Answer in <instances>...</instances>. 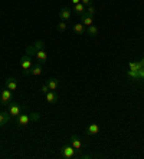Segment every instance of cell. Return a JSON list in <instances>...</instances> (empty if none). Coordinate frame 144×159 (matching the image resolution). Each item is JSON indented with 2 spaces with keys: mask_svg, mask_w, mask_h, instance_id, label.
Wrapping results in <instances>:
<instances>
[{
  "mask_svg": "<svg viewBox=\"0 0 144 159\" xmlns=\"http://www.w3.org/2000/svg\"><path fill=\"white\" fill-rule=\"evenodd\" d=\"M20 66H22L23 72L22 75L23 76H26V75H31V67H32V60H31V56L29 55H25L20 59Z\"/></svg>",
  "mask_w": 144,
  "mask_h": 159,
  "instance_id": "obj_4",
  "label": "cell"
},
{
  "mask_svg": "<svg viewBox=\"0 0 144 159\" xmlns=\"http://www.w3.org/2000/svg\"><path fill=\"white\" fill-rule=\"evenodd\" d=\"M74 11H75L76 15H82V13H85L87 11V9H85V4H82V3H78V4H75V7H74Z\"/></svg>",
  "mask_w": 144,
  "mask_h": 159,
  "instance_id": "obj_18",
  "label": "cell"
},
{
  "mask_svg": "<svg viewBox=\"0 0 144 159\" xmlns=\"http://www.w3.org/2000/svg\"><path fill=\"white\" fill-rule=\"evenodd\" d=\"M42 48H43V42H42V40H38L35 44H32V46H29V48H27L26 53H27L29 56H35V53L38 52V50H41Z\"/></svg>",
  "mask_w": 144,
  "mask_h": 159,
  "instance_id": "obj_7",
  "label": "cell"
},
{
  "mask_svg": "<svg viewBox=\"0 0 144 159\" xmlns=\"http://www.w3.org/2000/svg\"><path fill=\"white\" fill-rule=\"evenodd\" d=\"M81 3L85 6H89V4H92V0H81Z\"/></svg>",
  "mask_w": 144,
  "mask_h": 159,
  "instance_id": "obj_23",
  "label": "cell"
},
{
  "mask_svg": "<svg viewBox=\"0 0 144 159\" xmlns=\"http://www.w3.org/2000/svg\"><path fill=\"white\" fill-rule=\"evenodd\" d=\"M74 32L76 34H84V33H87V29H85V26H84L82 23H76L75 26H74Z\"/></svg>",
  "mask_w": 144,
  "mask_h": 159,
  "instance_id": "obj_17",
  "label": "cell"
},
{
  "mask_svg": "<svg viewBox=\"0 0 144 159\" xmlns=\"http://www.w3.org/2000/svg\"><path fill=\"white\" fill-rule=\"evenodd\" d=\"M87 33L89 34L91 37H95L97 34H98V29H97V26H94V25H92V26H88Z\"/></svg>",
  "mask_w": 144,
  "mask_h": 159,
  "instance_id": "obj_19",
  "label": "cell"
},
{
  "mask_svg": "<svg viewBox=\"0 0 144 159\" xmlns=\"http://www.w3.org/2000/svg\"><path fill=\"white\" fill-rule=\"evenodd\" d=\"M7 112H9V115H10L12 118H17L19 115H22L23 106H20L19 103H16V102L12 100L10 103L7 105Z\"/></svg>",
  "mask_w": 144,
  "mask_h": 159,
  "instance_id": "obj_2",
  "label": "cell"
},
{
  "mask_svg": "<svg viewBox=\"0 0 144 159\" xmlns=\"http://www.w3.org/2000/svg\"><path fill=\"white\" fill-rule=\"evenodd\" d=\"M12 116L9 115V112H0V126H4L6 123L10 122Z\"/></svg>",
  "mask_w": 144,
  "mask_h": 159,
  "instance_id": "obj_13",
  "label": "cell"
},
{
  "mask_svg": "<svg viewBox=\"0 0 144 159\" xmlns=\"http://www.w3.org/2000/svg\"><path fill=\"white\" fill-rule=\"evenodd\" d=\"M87 132L89 136H94V135H97V133L99 132V126L97 125V123H91V125L87 128Z\"/></svg>",
  "mask_w": 144,
  "mask_h": 159,
  "instance_id": "obj_15",
  "label": "cell"
},
{
  "mask_svg": "<svg viewBox=\"0 0 144 159\" xmlns=\"http://www.w3.org/2000/svg\"><path fill=\"white\" fill-rule=\"evenodd\" d=\"M69 142H71V145L74 146V149H75V156L78 158V156L82 153V141L79 139V136H76V135H71Z\"/></svg>",
  "mask_w": 144,
  "mask_h": 159,
  "instance_id": "obj_3",
  "label": "cell"
},
{
  "mask_svg": "<svg viewBox=\"0 0 144 159\" xmlns=\"http://www.w3.org/2000/svg\"><path fill=\"white\" fill-rule=\"evenodd\" d=\"M56 29H58V32H65L66 30V22H59L58 23V26H56Z\"/></svg>",
  "mask_w": 144,
  "mask_h": 159,
  "instance_id": "obj_20",
  "label": "cell"
},
{
  "mask_svg": "<svg viewBox=\"0 0 144 159\" xmlns=\"http://www.w3.org/2000/svg\"><path fill=\"white\" fill-rule=\"evenodd\" d=\"M46 85L49 88V90H56L58 89V85H59V80L56 78H50L46 80Z\"/></svg>",
  "mask_w": 144,
  "mask_h": 159,
  "instance_id": "obj_14",
  "label": "cell"
},
{
  "mask_svg": "<svg viewBox=\"0 0 144 159\" xmlns=\"http://www.w3.org/2000/svg\"><path fill=\"white\" fill-rule=\"evenodd\" d=\"M72 3H74V4H78V3H81V0H72Z\"/></svg>",
  "mask_w": 144,
  "mask_h": 159,
  "instance_id": "obj_24",
  "label": "cell"
},
{
  "mask_svg": "<svg viewBox=\"0 0 144 159\" xmlns=\"http://www.w3.org/2000/svg\"><path fill=\"white\" fill-rule=\"evenodd\" d=\"M45 98H46V102H48V103H56L58 100H59V96H58V93L56 92H48L45 95Z\"/></svg>",
  "mask_w": 144,
  "mask_h": 159,
  "instance_id": "obj_11",
  "label": "cell"
},
{
  "mask_svg": "<svg viewBox=\"0 0 144 159\" xmlns=\"http://www.w3.org/2000/svg\"><path fill=\"white\" fill-rule=\"evenodd\" d=\"M0 105H2V103H0Z\"/></svg>",
  "mask_w": 144,
  "mask_h": 159,
  "instance_id": "obj_25",
  "label": "cell"
},
{
  "mask_svg": "<svg viewBox=\"0 0 144 159\" xmlns=\"http://www.w3.org/2000/svg\"><path fill=\"white\" fill-rule=\"evenodd\" d=\"M87 13L89 16H92V17H94L95 16V13H97V10H95V7L94 6H92V4H89V6H88V9H87Z\"/></svg>",
  "mask_w": 144,
  "mask_h": 159,
  "instance_id": "obj_21",
  "label": "cell"
},
{
  "mask_svg": "<svg viewBox=\"0 0 144 159\" xmlns=\"http://www.w3.org/2000/svg\"><path fill=\"white\" fill-rule=\"evenodd\" d=\"M61 155H62V158H65V159L75 158V149H74L72 145H65L61 149Z\"/></svg>",
  "mask_w": 144,
  "mask_h": 159,
  "instance_id": "obj_6",
  "label": "cell"
},
{
  "mask_svg": "<svg viewBox=\"0 0 144 159\" xmlns=\"http://www.w3.org/2000/svg\"><path fill=\"white\" fill-rule=\"evenodd\" d=\"M41 119V113L39 112H33V113H29V115H19L17 116V125L19 126H26L27 123L31 122H35V120H38Z\"/></svg>",
  "mask_w": 144,
  "mask_h": 159,
  "instance_id": "obj_1",
  "label": "cell"
},
{
  "mask_svg": "<svg viewBox=\"0 0 144 159\" xmlns=\"http://www.w3.org/2000/svg\"><path fill=\"white\" fill-rule=\"evenodd\" d=\"M81 23H82L84 26H92V23H94V17H92V16H89L87 13V11H85V13H82V15H81Z\"/></svg>",
  "mask_w": 144,
  "mask_h": 159,
  "instance_id": "obj_9",
  "label": "cell"
},
{
  "mask_svg": "<svg viewBox=\"0 0 144 159\" xmlns=\"http://www.w3.org/2000/svg\"><path fill=\"white\" fill-rule=\"evenodd\" d=\"M71 15H72V10L69 7H62L61 11H59V19L64 20V22H68L71 19Z\"/></svg>",
  "mask_w": 144,
  "mask_h": 159,
  "instance_id": "obj_8",
  "label": "cell"
},
{
  "mask_svg": "<svg viewBox=\"0 0 144 159\" xmlns=\"http://www.w3.org/2000/svg\"><path fill=\"white\" fill-rule=\"evenodd\" d=\"M35 57H36V60H38V63H45L48 62V53L43 50V49H41V50H38V52L35 53Z\"/></svg>",
  "mask_w": 144,
  "mask_h": 159,
  "instance_id": "obj_10",
  "label": "cell"
},
{
  "mask_svg": "<svg viewBox=\"0 0 144 159\" xmlns=\"http://www.w3.org/2000/svg\"><path fill=\"white\" fill-rule=\"evenodd\" d=\"M42 92L45 93V95H46V93H48V92H49V88H48V85H46V83H45V85H43V86H42Z\"/></svg>",
  "mask_w": 144,
  "mask_h": 159,
  "instance_id": "obj_22",
  "label": "cell"
},
{
  "mask_svg": "<svg viewBox=\"0 0 144 159\" xmlns=\"http://www.w3.org/2000/svg\"><path fill=\"white\" fill-rule=\"evenodd\" d=\"M31 73L35 75V76H39L42 73V65L41 63H36V65H32L31 67Z\"/></svg>",
  "mask_w": 144,
  "mask_h": 159,
  "instance_id": "obj_16",
  "label": "cell"
},
{
  "mask_svg": "<svg viewBox=\"0 0 144 159\" xmlns=\"http://www.w3.org/2000/svg\"><path fill=\"white\" fill-rule=\"evenodd\" d=\"M6 88L10 89L12 92H13V90H16V89H17V82H16V79L12 78V76L6 79Z\"/></svg>",
  "mask_w": 144,
  "mask_h": 159,
  "instance_id": "obj_12",
  "label": "cell"
},
{
  "mask_svg": "<svg viewBox=\"0 0 144 159\" xmlns=\"http://www.w3.org/2000/svg\"><path fill=\"white\" fill-rule=\"evenodd\" d=\"M13 100V95H12V90L7 88H4L3 90H2V93H0V103L3 105H9Z\"/></svg>",
  "mask_w": 144,
  "mask_h": 159,
  "instance_id": "obj_5",
  "label": "cell"
}]
</instances>
